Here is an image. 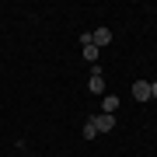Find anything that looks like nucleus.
Here are the masks:
<instances>
[{
    "mask_svg": "<svg viewBox=\"0 0 157 157\" xmlns=\"http://www.w3.org/2000/svg\"><path fill=\"white\" fill-rule=\"evenodd\" d=\"M87 91H91V94H101V98H105V73H101V67H91Z\"/></svg>",
    "mask_w": 157,
    "mask_h": 157,
    "instance_id": "1",
    "label": "nucleus"
},
{
    "mask_svg": "<svg viewBox=\"0 0 157 157\" xmlns=\"http://www.w3.org/2000/svg\"><path fill=\"white\" fill-rule=\"evenodd\" d=\"M87 122L94 126L98 133H112V126H115V115H105V112H98V115H91Z\"/></svg>",
    "mask_w": 157,
    "mask_h": 157,
    "instance_id": "2",
    "label": "nucleus"
},
{
    "mask_svg": "<svg viewBox=\"0 0 157 157\" xmlns=\"http://www.w3.org/2000/svg\"><path fill=\"white\" fill-rule=\"evenodd\" d=\"M91 42H94L98 49H105V45H112V28H94V32H91Z\"/></svg>",
    "mask_w": 157,
    "mask_h": 157,
    "instance_id": "3",
    "label": "nucleus"
},
{
    "mask_svg": "<svg viewBox=\"0 0 157 157\" xmlns=\"http://www.w3.org/2000/svg\"><path fill=\"white\" fill-rule=\"evenodd\" d=\"M133 98L136 101H140V105H143V101H150V80H136V84H133Z\"/></svg>",
    "mask_w": 157,
    "mask_h": 157,
    "instance_id": "4",
    "label": "nucleus"
},
{
    "mask_svg": "<svg viewBox=\"0 0 157 157\" xmlns=\"http://www.w3.org/2000/svg\"><path fill=\"white\" fill-rule=\"evenodd\" d=\"M115 108H119V98L115 94H105V98H101V112H105V115H115Z\"/></svg>",
    "mask_w": 157,
    "mask_h": 157,
    "instance_id": "5",
    "label": "nucleus"
},
{
    "mask_svg": "<svg viewBox=\"0 0 157 157\" xmlns=\"http://www.w3.org/2000/svg\"><path fill=\"white\" fill-rule=\"evenodd\" d=\"M98 56H101V49H98L94 42H87V45H84V59L91 63V67H98Z\"/></svg>",
    "mask_w": 157,
    "mask_h": 157,
    "instance_id": "6",
    "label": "nucleus"
},
{
    "mask_svg": "<svg viewBox=\"0 0 157 157\" xmlns=\"http://www.w3.org/2000/svg\"><path fill=\"white\" fill-rule=\"evenodd\" d=\"M94 136H98V129L91 126V122H84V140H94Z\"/></svg>",
    "mask_w": 157,
    "mask_h": 157,
    "instance_id": "7",
    "label": "nucleus"
},
{
    "mask_svg": "<svg viewBox=\"0 0 157 157\" xmlns=\"http://www.w3.org/2000/svg\"><path fill=\"white\" fill-rule=\"evenodd\" d=\"M150 98H157V80H150Z\"/></svg>",
    "mask_w": 157,
    "mask_h": 157,
    "instance_id": "8",
    "label": "nucleus"
}]
</instances>
